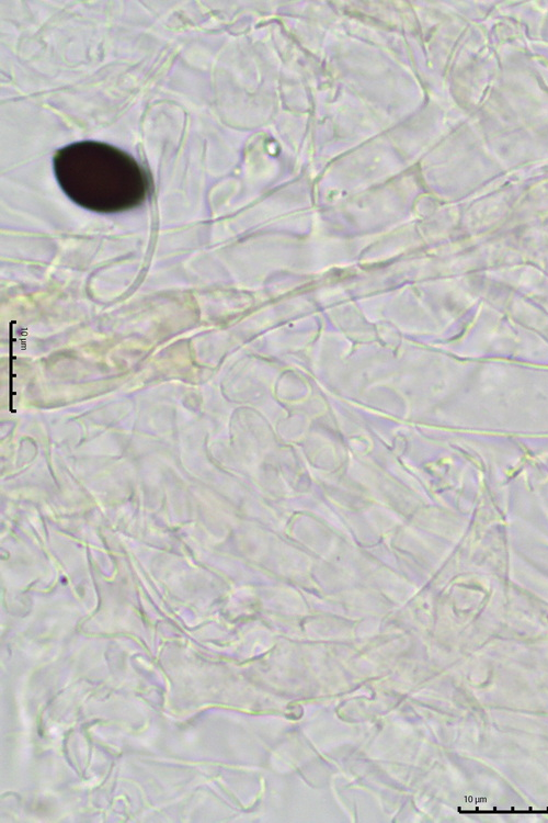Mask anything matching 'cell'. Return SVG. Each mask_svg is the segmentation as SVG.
Listing matches in <instances>:
<instances>
[{"instance_id":"obj_1","label":"cell","mask_w":548,"mask_h":823,"mask_svg":"<svg viewBox=\"0 0 548 823\" xmlns=\"http://www.w3.org/2000/svg\"><path fill=\"white\" fill-rule=\"evenodd\" d=\"M54 171L62 191L77 204L95 212H121L139 205L149 191L145 169L112 145L85 140L54 156Z\"/></svg>"}]
</instances>
